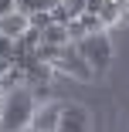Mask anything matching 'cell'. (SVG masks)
Wrapping results in <instances>:
<instances>
[{
	"instance_id": "cell-1",
	"label": "cell",
	"mask_w": 129,
	"mask_h": 132,
	"mask_svg": "<svg viewBox=\"0 0 129 132\" xmlns=\"http://www.w3.org/2000/svg\"><path fill=\"white\" fill-rule=\"evenodd\" d=\"M37 109L34 88H14L4 95V115H0V132H20L31 125V115Z\"/></svg>"
},
{
	"instance_id": "cell-2",
	"label": "cell",
	"mask_w": 129,
	"mask_h": 132,
	"mask_svg": "<svg viewBox=\"0 0 129 132\" xmlns=\"http://www.w3.org/2000/svg\"><path fill=\"white\" fill-rule=\"evenodd\" d=\"M75 51L85 58V64H88L95 75H98V71H105V68H109V61H112V41H109V31L82 37L78 44H75Z\"/></svg>"
},
{
	"instance_id": "cell-3",
	"label": "cell",
	"mask_w": 129,
	"mask_h": 132,
	"mask_svg": "<svg viewBox=\"0 0 129 132\" xmlns=\"http://www.w3.org/2000/svg\"><path fill=\"white\" fill-rule=\"evenodd\" d=\"M55 132H92V112L82 102H61V119Z\"/></svg>"
},
{
	"instance_id": "cell-4",
	"label": "cell",
	"mask_w": 129,
	"mask_h": 132,
	"mask_svg": "<svg viewBox=\"0 0 129 132\" xmlns=\"http://www.w3.org/2000/svg\"><path fill=\"white\" fill-rule=\"evenodd\" d=\"M55 71H61V75H68V78H78V81H88V78H95V71L85 64V58L75 51V44H65L61 47V54H58V61L51 64Z\"/></svg>"
},
{
	"instance_id": "cell-5",
	"label": "cell",
	"mask_w": 129,
	"mask_h": 132,
	"mask_svg": "<svg viewBox=\"0 0 129 132\" xmlns=\"http://www.w3.org/2000/svg\"><path fill=\"white\" fill-rule=\"evenodd\" d=\"M58 119H61V102H41L31 115V129L34 132H55Z\"/></svg>"
},
{
	"instance_id": "cell-6",
	"label": "cell",
	"mask_w": 129,
	"mask_h": 132,
	"mask_svg": "<svg viewBox=\"0 0 129 132\" xmlns=\"http://www.w3.org/2000/svg\"><path fill=\"white\" fill-rule=\"evenodd\" d=\"M24 31H27V14H20V10H7L4 17H0V34H4L7 41H17Z\"/></svg>"
},
{
	"instance_id": "cell-7",
	"label": "cell",
	"mask_w": 129,
	"mask_h": 132,
	"mask_svg": "<svg viewBox=\"0 0 129 132\" xmlns=\"http://www.w3.org/2000/svg\"><path fill=\"white\" fill-rule=\"evenodd\" d=\"M122 14H126V4L122 0H109V4H102L98 7V20H102V31H109V27H116V24L122 20Z\"/></svg>"
},
{
	"instance_id": "cell-8",
	"label": "cell",
	"mask_w": 129,
	"mask_h": 132,
	"mask_svg": "<svg viewBox=\"0 0 129 132\" xmlns=\"http://www.w3.org/2000/svg\"><path fill=\"white\" fill-rule=\"evenodd\" d=\"M37 44H41V31H34V27H27L17 41H14V54H34L37 51Z\"/></svg>"
},
{
	"instance_id": "cell-9",
	"label": "cell",
	"mask_w": 129,
	"mask_h": 132,
	"mask_svg": "<svg viewBox=\"0 0 129 132\" xmlns=\"http://www.w3.org/2000/svg\"><path fill=\"white\" fill-rule=\"evenodd\" d=\"M41 44H48V47H65V44H71L65 24H51V27H44V31H41Z\"/></svg>"
},
{
	"instance_id": "cell-10",
	"label": "cell",
	"mask_w": 129,
	"mask_h": 132,
	"mask_svg": "<svg viewBox=\"0 0 129 132\" xmlns=\"http://www.w3.org/2000/svg\"><path fill=\"white\" fill-rule=\"evenodd\" d=\"M55 7V0H14V10H20V14H41V10H51Z\"/></svg>"
},
{
	"instance_id": "cell-11",
	"label": "cell",
	"mask_w": 129,
	"mask_h": 132,
	"mask_svg": "<svg viewBox=\"0 0 129 132\" xmlns=\"http://www.w3.org/2000/svg\"><path fill=\"white\" fill-rule=\"evenodd\" d=\"M51 10H41V14H31L27 17V27H34V31H44V27H51Z\"/></svg>"
},
{
	"instance_id": "cell-12",
	"label": "cell",
	"mask_w": 129,
	"mask_h": 132,
	"mask_svg": "<svg viewBox=\"0 0 129 132\" xmlns=\"http://www.w3.org/2000/svg\"><path fill=\"white\" fill-rule=\"evenodd\" d=\"M78 20L85 24V31H88V34H102V20H98L95 14H82Z\"/></svg>"
},
{
	"instance_id": "cell-13",
	"label": "cell",
	"mask_w": 129,
	"mask_h": 132,
	"mask_svg": "<svg viewBox=\"0 0 129 132\" xmlns=\"http://www.w3.org/2000/svg\"><path fill=\"white\" fill-rule=\"evenodd\" d=\"M0 58H14V41H7L0 34Z\"/></svg>"
},
{
	"instance_id": "cell-14",
	"label": "cell",
	"mask_w": 129,
	"mask_h": 132,
	"mask_svg": "<svg viewBox=\"0 0 129 132\" xmlns=\"http://www.w3.org/2000/svg\"><path fill=\"white\" fill-rule=\"evenodd\" d=\"M10 68H14V58H0V78H4Z\"/></svg>"
},
{
	"instance_id": "cell-15",
	"label": "cell",
	"mask_w": 129,
	"mask_h": 132,
	"mask_svg": "<svg viewBox=\"0 0 129 132\" xmlns=\"http://www.w3.org/2000/svg\"><path fill=\"white\" fill-rule=\"evenodd\" d=\"M7 10H14V0H0V17H4Z\"/></svg>"
},
{
	"instance_id": "cell-16",
	"label": "cell",
	"mask_w": 129,
	"mask_h": 132,
	"mask_svg": "<svg viewBox=\"0 0 129 132\" xmlns=\"http://www.w3.org/2000/svg\"><path fill=\"white\" fill-rule=\"evenodd\" d=\"M0 115H4V95H0Z\"/></svg>"
},
{
	"instance_id": "cell-17",
	"label": "cell",
	"mask_w": 129,
	"mask_h": 132,
	"mask_svg": "<svg viewBox=\"0 0 129 132\" xmlns=\"http://www.w3.org/2000/svg\"><path fill=\"white\" fill-rule=\"evenodd\" d=\"M20 132H34V129H31V125H27V129H20Z\"/></svg>"
},
{
	"instance_id": "cell-18",
	"label": "cell",
	"mask_w": 129,
	"mask_h": 132,
	"mask_svg": "<svg viewBox=\"0 0 129 132\" xmlns=\"http://www.w3.org/2000/svg\"><path fill=\"white\" fill-rule=\"evenodd\" d=\"M122 4H126V0H122Z\"/></svg>"
}]
</instances>
